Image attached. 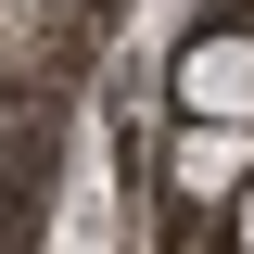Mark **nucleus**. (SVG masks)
I'll return each mask as SVG.
<instances>
[{
  "label": "nucleus",
  "instance_id": "1",
  "mask_svg": "<svg viewBox=\"0 0 254 254\" xmlns=\"http://www.w3.org/2000/svg\"><path fill=\"white\" fill-rule=\"evenodd\" d=\"M178 115L190 127H254V38H190L178 51Z\"/></svg>",
  "mask_w": 254,
  "mask_h": 254
}]
</instances>
